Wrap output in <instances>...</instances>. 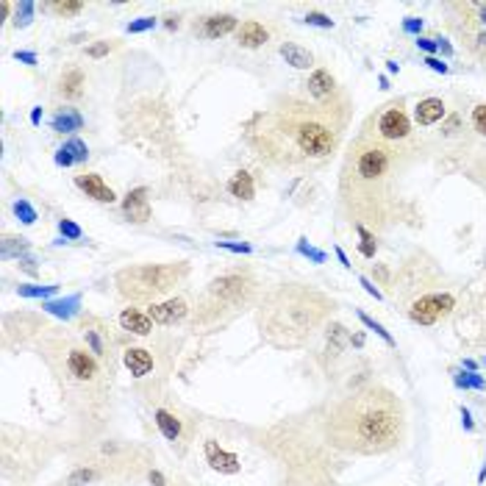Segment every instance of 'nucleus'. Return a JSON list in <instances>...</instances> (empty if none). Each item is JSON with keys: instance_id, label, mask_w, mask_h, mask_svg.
Masks as SVG:
<instances>
[{"instance_id": "nucleus-1", "label": "nucleus", "mask_w": 486, "mask_h": 486, "mask_svg": "<svg viewBox=\"0 0 486 486\" xmlns=\"http://www.w3.org/2000/svg\"><path fill=\"white\" fill-rule=\"evenodd\" d=\"M345 128L325 114L306 95L284 92L276 95L270 106L253 111L242 123V142L259 164L298 173L331 161L342 148Z\"/></svg>"}, {"instance_id": "nucleus-2", "label": "nucleus", "mask_w": 486, "mask_h": 486, "mask_svg": "<svg viewBox=\"0 0 486 486\" xmlns=\"http://www.w3.org/2000/svg\"><path fill=\"white\" fill-rule=\"evenodd\" d=\"M411 161L383 144L356 136L339 169V211L356 228L364 226L373 234L392 231L408 220V201L400 189V178Z\"/></svg>"}, {"instance_id": "nucleus-3", "label": "nucleus", "mask_w": 486, "mask_h": 486, "mask_svg": "<svg viewBox=\"0 0 486 486\" xmlns=\"http://www.w3.org/2000/svg\"><path fill=\"white\" fill-rule=\"evenodd\" d=\"M253 448L270 461L278 486H342L348 456L331 448L323 428V403L248 428Z\"/></svg>"}, {"instance_id": "nucleus-4", "label": "nucleus", "mask_w": 486, "mask_h": 486, "mask_svg": "<svg viewBox=\"0 0 486 486\" xmlns=\"http://www.w3.org/2000/svg\"><path fill=\"white\" fill-rule=\"evenodd\" d=\"M323 428L342 456L378 458L395 453L408 440L403 398L383 383H361L348 395L323 403Z\"/></svg>"}, {"instance_id": "nucleus-5", "label": "nucleus", "mask_w": 486, "mask_h": 486, "mask_svg": "<svg viewBox=\"0 0 486 486\" xmlns=\"http://www.w3.org/2000/svg\"><path fill=\"white\" fill-rule=\"evenodd\" d=\"M34 350L51 381L59 389V400L67 415L76 420L81 440H89L106 425L114 400V373L97 358L76 331L47 328Z\"/></svg>"}, {"instance_id": "nucleus-6", "label": "nucleus", "mask_w": 486, "mask_h": 486, "mask_svg": "<svg viewBox=\"0 0 486 486\" xmlns=\"http://www.w3.org/2000/svg\"><path fill=\"white\" fill-rule=\"evenodd\" d=\"M336 301L314 284L284 281L264 292L256 306V331L276 350H303L336 314Z\"/></svg>"}, {"instance_id": "nucleus-7", "label": "nucleus", "mask_w": 486, "mask_h": 486, "mask_svg": "<svg viewBox=\"0 0 486 486\" xmlns=\"http://www.w3.org/2000/svg\"><path fill=\"white\" fill-rule=\"evenodd\" d=\"M261 298H264L261 278L251 267H231V270H223L220 276L209 278V284L201 289L189 325L194 331L223 328L231 320L242 317L245 311L256 309Z\"/></svg>"}, {"instance_id": "nucleus-8", "label": "nucleus", "mask_w": 486, "mask_h": 486, "mask_svg": "<svg viewBox=\"0 0 486 486\" xmlns=\"http://www.w3.org/2000/svg\"><path fill=\"white\" fill-rule=\"evenodd\" d=\"M192 276V264L178 259V261H139V264H126L114 273L111 284L117 298L126 306H139V303H159L169 295H176Z\"/></svg>"}, {"instance_id": "nucleus-9", "label": "nucleus", "mask_w": 486, "mask_h": 486, "mask_svg": "<svg viewBox=\"0 0 486 486\" xmlns=\"http://www.w3.org/2000/svg\"><path fill=\"white\" fill-rule=\"evenodd\" d=\"M139 398L151 408V417L161 440L176 453V458H186L194 440L201 433V415L186 403L178 400V395L169 392L164 381H139Z\"/></svg>"}, {"instance_id": "nucleus-10", "label": "nucleus", "mask_w": 486, "mask_h": 486, "mask_svg": "<svg viewBox=\"0 0 486 486\" xmlns=\"http://www.w3.org/2000/svg\"><path fill=\"white\" fill-rule=\"evenodd\" d=\"M76 465L101 467L111 483H126L144 478L156 467V456L151 448L119 440V436H103V440H78L70 450Z\"/></svg>"}, {"instance_id": "nucleus-11", "label": "nucleus", "mask_w": 486, "mask_h": 486, "mask_svg": "<svg viewBox=\"0 0 486 486\" xmlns=\"http://www.w3.org/2000/svg\"><path fill=\"white\" fill-rule=\"evenodd\" d=\"M59 450L62 448L51 436L4 423V436H0V475H4L6 483L31 486Z\"/></svg>"}, {"instance_id": "nucleus-12", "label": "nucleus", "mask_w": 486, "mask_h": 486, "mask_svg": "<svg viewBox=\"0 0 486 486\" xmlns=\"http://www.w3.org/2000/svg\"><path fill=\"white\" fill-rule=\"evenodd\" d=\"M361 136L383 144V148L395 151L408 161H415L420 156V139L406 111V97H395V101H386L383 106H378L361 123Z\"/></svg>"}, {"instance_id": "nucleus-13", "label": "nucleus", "mask_w": 486, "mask_h": 486, "mask_svg": "<svg viewBox=\"0 0 486 486\" xmlns=\"http://www.w3.org/2000/svg\"><path fill=\"white\" fill-rule=\"evenodd\" d=\"M442 289H453L450 278L442 273V267L436 264L428 253L417 251L400 264V270L395 273V281H392V289L389 292H392L398 309H403L411 301H417L420 295L442 292Z\"/></svg>"}, {"instance_id": "nucleus-14", "label": "nucleus", "mask_w": 486, "mask_h": 486, "mask_svg": "<svg viewBox=\"0 0 486 486\" xmlns=\"http://www.w3.org/2000/svg\"><path fill=\"white\" fill-rule=\"evenodd\" d=\"M303 95L311 103H317L325 114H331L339 128H348L350 117H353V101H350L348 89L336 81L331 70L314 67L303 84Z\"/></svg>"}, {"instance_id": "nucleus-15", "label": "nucleus", "mask_w": 486, "mask_h": 486, "mask_svg": "<svg viewBox=\"0 0 486 486\" xmlns=\"http://www.w3.org/2000/svg\"><path fill=\"white\" fill-rule=\"evenodd\" d=\"M453 320L461 342L475 350H486V276L470 289H465Z\"/></svg>"}, {"instance_id": "nucleus-16", "label": "nucleus", "mask_w": 486, "mask_h": 486, "mask_svg": "<svg viewBox=\"0 0 486 486\" xmlns=\"http://www.w3.org/2000/svg\"><path fill=\"white\" fill-rule=\"evenodd\" d=\"M72 331L81 336V342L101 358L111 373L117 370V361H119L123 348H119V336L106 317L92 314V311H81V317L76 320V328Z\"/></svg>"}, {"instance_id": "nucleus-17", "label": "nucleus", "mask_w": 486, "mask_h": 486, "mask_svg": "<svg viewBox=\"0 0 486 486\" xmlns=\"http://www.w3.org/2000/svg\"><path fill=\"white\" fill-rule=\"evenodd\" d=\"M461 295L465 289L456 292V289H442V292H428V295H420L417 301H411L408 306H403V317L415 325L423 328H433L440 323H448L456 317V311L461 306Z\"/></svg>"}, {"instance_id": "nucleus-18", "label": "nucleus", "mask_w": 486, "mask_h": 486, "mask_svg": "<svg viewBox=\"0 0 486 486\" xmlns=\"http://www.w3.org/2000/svg\"><path fill=\"white\" fill-rule=\"evenodd\" d=\"M47 328L51 325L37 311H6L4 325H0V342H4L6 353H14L26 345H34Z\"/></svg>"}, {"instance_id": "nucleus-19", "label": "nucleus", "mask_w": 486, "mask_h": 486, "mask_svg": "<svg viewBox=\"0 0 486 486\" xmlns=\"http://www.w3.org/2000/svg\"><path fill=\"white\" fill-rule=\"evenodd\" d=\"M442 12L448 17L445 26L450 29V34L461 42V47H465V51L470 54V59L481 70H486V29L475 26V22L458 9V4H445Z\"/></svg>"}, {"instance_id": "nucleus-20", "label": "nucleus", "mask_w": 486, "mask_h": 486, "mask_svg": "<svg viewBox=\"0 0 486 486\" xmlns=\"http://www.w3.org/2000/svg\"><path fill=\"white\" fill-rule=\"evenodd\" d=\"M320 336H323V345L311 353V361L323 370V375H328L334 370V364L342 358V353L348 350V345H350V331L342 323H339V320H331Z\"/></svg>"}, {"instance_id": "nucleus-21", "label": "nucleus", "mask_w": 486, "mask_h": 486, "mask_svg": "<svg viewBox=\"0 0 486 486\" xmlns=\"http://www.w3.org/2000/svg\"><path fill=\"white\" fill-rule=\"evenodd\" d=\"M148 314L151 320L161 328H173V325H181L192 317V306L186 301V295H169L159 303H151L148 306Z\"/></svg>"}, {"instance_id": "nucleus-22", "label": "nucleus", "mask_w": 486, "mask_h": 486, "mask_svg": "<svg viewBox=\"0 0 486 486\" xmlns=\"http://www.w3.org/2000/svg\"><path fill=\"white\" fill-rule=\"evenodd\" d=\"M203 461L220 475H239L242 473V458L236 450L226 448L217 436H206L203 440Z\"/></svg>"}, {"instance_id": "nucleus-23", "label": "nucleus", "mask_w": 486, "mask_h": 486, "mask_svg": "<svg viewBox=\"0 0 486 486\" xmlns=\"http://www.w3.org/2000/svg\"><path fill=\"white\" fill-rule=\"evenodd\" d=\"M54 92L64 103H78L81 97L86 95V70L81 64L67 62L62 67V72H59L56 84H54Z\"/></svg>"}, {"instance_id": "nucleus-24", "label": "nucleus", "mask_w": 486, "mask_h": 486, "mask_svg": "<svg viewBox=\"0 0 486 486\" xmlns=\"http://www.w3.org/2000/svg\"><path fill=\"white\" fill-rule=\"evenodd\" d=\"M239 17L220 12V14H203V17H194L192 20V34L198 39H223L228 34H236L239 29Z\"/></svg>"}, {"instance_id": "nucleus-25", "label": "nucleus", "mask_w": 486, "mask_h": 486, "mask_svg": "<svg viewBox=\"0 0 486 486\" xmlns=\"http://www.w3.org/2000/svg\"><path fill=\"white\" fill-rule=\"evenodd\" d=\"M119 361L123 367L136 378V381H148L153 378L156 367H159V356L151 348H142V345H126L123 353H119Z\"/></svg>"}, {"instance_id": "nucleus-26", "label": "nucleus", "mask_w": 486, "mask_h": 486, "mask_svg": "<svg viewBox=\"0 0 486 486\" xmlns=\"http://www.w3.org/2000/svg\"><path fill=\"white\" fill-rule=\"evenodd\" d=\"M117 325H119V331H126L128 336H139V339H148V336H153V331H156V323L151 320L148 309H139V306H126V309H119V314H117Z\"/></svg>"}, {"instance_id": "nucleus-27", "label": "nucleus", "mask_w": 486, "mask_h": 486, "mask_svg": "<svg viewBox=\"0 0 486 486\" xmlns=\"http://www.w3.org/2000/svg\"><path fill=\"white\" fill-rule=\"evenodd\" d=\"M123 214L128 217L131 223L142 226V223H151L153 217V206H151V189L148 186H136L128 189V194L123 198Z\"/></svg>"}, {"instance_id": "nucleus-28", "label": "nucleus", "mask_w": 486, "mask_h": 486, "mask_svg": "<svg viewBox=\"0 0 486 486\" xmlns=\"http://www.w3.org/2000/svg\"><path fill=\"white\" fill-rule=\"evenodd\" d=\"M270 37H273L270 26L261 22V20H242L236 34H234L236 45L245 47V51H259V47H264L267 42H270Z\"/></svg>"}, {"instance_id": "nucleus-29", "label": "nucleus", "mask_w": 486, "mask_h": 486, "mask_svg": "<svg viewBox=\"0 0 486 486\" xmlns=\"http://www.w3.org/2000/svg\"><path fill=\"white\" fill-rule=\"evenodd\" d=\"M76 186L86 194V198H92L95 203H103V206L117 203V192L103 181V176H97V173H78Z\"/></svg>"}, {"instance_id": "nucleus-30", "label": "nucleus", "mask_w": 486, "mask_h": 486, "mask_svg": "<svg viewBox=\"0 0 486 486\" xmlns=\"http://www.w3.org/2000/svg\"><path fill=\"white\" fill-rule=\"evenodd\" d=\"M445 117H448V103L442 101V97L428 95V97H423V101H417V106H415V123L420 128H431L436 123H442Z\"/></svg>"}, {"instance_id": "nucleus-31", "label": "nucleus", "mask_w": 486, "mask_h": 486, "mask_svg": "<svg viewBox=\"0 0 486 486\" xmlns=\"http://www.w3.org/2000/svg\"><path fill=\"white\" fill-rule=\"evenodd\" d=\"M278 54H281V59L289 67H295V70H314V54L309 51L306 45H301V42H281Z\"/></svg>"}, {"instance_id": "nucleus-32", "label": "nucleus", "mask_w": 486, "mask_h": 486, "mask_svg": "<svg viewBox=\"0 0 486 486\" xmlns=\"http://www.w3.org/2000/svg\"><path fill=\"white\" fill-rule=\"evenodd\" d=\"M226 189H228L231 198L245 201V203L256 198V181H253V176L248 173V169H236V173L228 178Z\"/></svg>"}, {"instance_id": "nucleus-33", "label": "nucleus", "mask_w": 486, "mask_h": 486, "mask_svg": "<svg viewBox=\"0 0 486 486\" xmlns=\"http://www.w3.org/2000/svg\"><path fill=\"white\" fill-rule=\"evenodd\" d=\"M89 159V148H86V142L81 139H67L62 148L56 151V164L59 167H72V164H84Z\"/></svg>"}, {"instance_id": "nucleus-34", "label": "nucleus", "mask_w": 486, "mask_h": 486, "mask_svg": "<svg viewBox=\"0 0 486 486\" xmlns=\"http://www.w3.org/2000/svg\"><path fill=\"white\" fill-rule=\"evenodd\" d=\"M81 295H72V298H62V301H45L42 303V311L45 314H54V317H62V320H72V317H81Z\"/></svg>"}, {"instance_id": "nucleus-35", "label": "nucleus", "mask_w": 486, "mask_h": 486, "mask_svg": "<svg viewBox=\"0 0 486 486\" xmlns=\"http://www.w3.org/2000/svg\"><path fill=\"white\" fill-rule=\"evenodd\" d=\"M51 126L56 134H76L84 128V117L78 109H59L51 119Z\"/></svg>"}, {"instance_id": "nucleus-36", "label": "nucleus", "mask_w": 486, "mask_h": 486, "mask_svg": "<svg viewBox=\"0 0 486 486\" xmlns=\"http://www.w3.org/2000/svg\"><path fill=\"white\" fill-rule=\"evenodd\" d=\"M42 9L51 12L56 20H72L86 9V4L84 0H47V4H42Z\"/></svg>"}, {"instance_id": "nucleus-37", "label": "nucleus", "mask_w": 486, "mask_h": 486, "mask_svg": "<svg viewBox=\"0 0 486 486\" xmlns=\"http://www.w3.org/2000/svg\"><path fill=\"white\" fill-rule=\"evenodd\" d=\"M31 251V242L26 236H14V234H4V242H0V259H22Z\"/></svg>"}, {"instance_id": "nucleus-38", "label": "nucleus", "mask_w": 486, "mask_h": 486, "mask_svg": "<svg viewBox=\"0 0 486 486\" xmlns=\"http://www.w3.org/2000/svg\"><path fill=\"white\" fill-rule=\"evenodd\" d=\"M458 9L465 12L475 26L486 29V0H461Z\"/></svg>"}, {"instance_id": "nucleus-39", "label": "nucleus", "mask_w": 486, "mask_h": 486, "mask_svg": "<svg viewBox=\"0 0 486 486\" xmlns=\"http://www.w3.org/2000/svg\"><path fill=\"white\" fill-rule=\"evenodd\" d=\"M356 234H358V253L364 259H375V251H378V236L370 231V228H364V226H356Z\"/></svg>"}, {"instance_id": "nucleus-40", "label": "nucleus", "mask_w": 486, "mask_h": 486, "mask_svg": "<svg viewBox=\"0 0 486 486\" xmlns=\"http://www.w3.org/2000/svg\"><path fill=\"white\" fill-rule=\"evenodd\" d=\"M119 47V39H97V42H92V45H86V56L89 59H106L109 54H114Z\"/></svg>"}, {"instance_id": "nucleus-41", "label": "nucleus", "mask_w": 486, "mask_h": 486, "mask_svg": "<svg viewBox=\"0 0 486 486\" xmlns=\"http://www.w3.org/2000/svg\"><path fill=\"white\" fill-rule=\"evenodd\" d=\"M59 286L51 284V286H39V284H20L17 286V295L20 298H47V295H56Z\"/></svg>"}, {"instance_id": "nucleus-42", "label": "nucleus", "mask_w": 486, "mask_h": 486, "mask_svg": "<svg viewBox=\"0 0 486 486\" xmlns=\"http://www.w3.org/2000/svg\"><path fill=\"white\" fill-rule=\"evenodd\" d=\"M34 12H37V4H31V0H22V4H17L14 6V26L26 29L29 22L34 20Z\"/></svg>"}, {"instance_id": "nucleus-43", "label": "nucleus", "mask_w": 486, "mask_h": 486, "mask_svg": "<svg viewBox=\"0 0 486 486\" xmlns=\"http://www.w3.org/2000/svg\"><path fill=\"white\" fill-rule=\"evenodd\" d=\"M470 128H473L481 139H486V103H475V106L470 109Z\"/></svg>"}, {"instance_id": "nucleus-44", "label": "nucleus", "mask_w": 486, "mask_h": 486, "mask_svg": "<svg viewBox=\"0 0 486 486\" xmlns=\"http://www.w3.org/2000/svg\"><path fill=\"white\" fill-rule=\"evenodd\" d=\"M14 214H17V220L22 223V226H34L37 220H39V214H37V209L29 203V201H14Z\"/></svg>"}, {"instance_id": "nucleus-45", "label": "nucleus", "mask_w": 486, "mask_h": 486, "mask_svg": "<svg viewBox=\"0 0 486 486\" xmlns=\"http://www.w3.org/2000/svg\"><path fill=\"white\" fill-rule=\"evenodd\" d=\"M356 317H358V320H361L364 325H367L370 331H375V334H378V336L383 339V342H386L389 348H395V339H392V334H389V331H386V328H383L381 323H375V320L370 317V314H364V311H356Z\"/></svg>"}, {"instance_id": "nucleus-46", "label": "nucleus", "mask_w": 486, "mask_h": 486, "mask_svg": "<svg viewBox=\"0 0 486 486\" xmlns=\"http://www.w3.org/2000/svg\"><path fill=\"white\" fill-rule=\"evenodd\" d=\"M59 231H62V236H64V239H72V242H78V239L84 236L81 226L72 223L70 217H62V220H59Z\"/></svg>"}, {"instance_id": "nucleus-47", "label": "nucleus", "mask_w": 486, "mask_h": 486, "mask_svg": "<svg viewBox=\"0 0 486 486\" xmlns=\"http://www.w3.org/2000/svg\"><path fill=\"white\" fill-rule=\"evenodd\" d=\"M303 22H306V26H314V29H334V20L328 14H323V12H309L303 17Z\"/></svg>"}, {"instance_id": "nucleus-48", "label": "nucleus", "mask_w": 486, "mask_h": 486, "mask_svg": "<svg viewBox=\"0 0 486 486\" xmlns=\"http://www.w3.org/2000/svg\"><path fill=\"white\" fill-rule=\"evenodd\" d=\"M156 17H139V20H131L128 22V34H144V31H151V29H156Z\"/></svg>"}, {"instance_id": "nucleus-49", "label": "nucleus", "mask_w": 486, "mask_h": 486, "mask_svg": "<svg viewBox=\"0 0 486 486\" xmlns=\"http://www.w3.org/2000/svg\"><path fill=\"white\" fill-rule=\"evenodd\" d=\"M373 276H375L378 286H383V289H392V281H395V276L389 273V267H386V264H375V267H373Z\"/></svg>"}, {"instance_id": "nucleus-50", "label": "nucleus", "mask_w": 486, "mask_h": 486, "mask_svg": "<svg viewBox=\"0 0 486 486\" xmlns=\"http://www.w3.org/2000/svg\"><path fill=\"white\" fill-rule=\"evenodd\" d=\"M298 251H301L303 256H309L314 264H323V261H325V253H323V251H314L311 245H306V239H301V242H298Z\"/></svg>"}, {"instance_id": "nucleus-51", "label": "nucleus", "mask_w": 486, "mask_h": 486, "mask_svg": "<svg viewBox=\"0 0 486 486\" xmlns=\"http://www.w3.org/2000/svg\"><path fill=\"white\" fill-rule=\"evenodd\" d=\"M217 248H220V251H231V253H251L253 251L248 242H217Z\"/></svg>"}, {"instance_id": "nucleus-52", "label": "nucleus", "mask_w": 486, "mask_h": 486, "mask_svg": "<svg viewBox=\"0 0 486 486\" xmlns=\"http://www.w3.org/2000/svg\"><path fill=\"white\" fill-rule=\"evenodd\" d=\"M417 47H420V51H425L428 56H433L436 51H440V42L431 39V37H417Z\"/></svg>"}, {"instance_id": "nucleus-53", "label": "nucleus", "mask_w": 486, "mask_h": 486, "mask_svg": "<svg viewBox=\"0 0 486 486\" xmlns=\"http://www.w3.org/2000/svg\"><path fill=\"white\" fill-rule=\"evenodd\" d=\"M161 20H164V29H167V31H178V29H181V22H184V14H173V12H169V14H164Z\"/></svg>"}, {"instance_id": "nucleus-54", "label": "nucleus", "mask_w": 486, "mask_h": 486, "mask_svg": "<svg viewBox=\"0 0 486 486\" xmlns=\"http://www.w3.org/2000/svg\"><path fill=\"white\" fill-rule=\"evenodd\" d=\"M403 31L420 37V31H423V20H420V17H406V20H403Z\"/></svg>"}, {"instance_id": "nucleus-55", "label": "nucleus", "mask_w": 486, "mask_h": 486, "mask_svg": "<svg viewBox=\"0 0 486 486\" xmlns=\"http://www.w3.org/2000/svg\"><path fill=\"white\" fill-rule=\"evenodd\" d=\"M425 64H428L433 72H442V76H445V72H450V67H448L442 59H436V56H425Z\"/></svg>"}, {"instance_id": "nucleus-56", "label": "nucleus", "mask_w": 486, "mask_h": 486, "mask_svg": "<svg viewBox=\"0 0 486 486\" xmlns=\"http://www.w3.org/2000/svg\"><path fill=\"white\" fill-rule=\"evenodd\" d=\"M14 59H17V62H22V64H29V67H37V62H39V59H37V54H31V51H17V54H14Z\"/></svg>"}, {"instance_id": "nucleus-57", "label": "nucleus", "mask_w": 486, "mask_h": 486, "mask_svg": "<svg viewBox=\"0 0 486 486\" xmlns=\"http://www.w3.org/2000/svg\"><path fill=\"white\" fill-rule=\"evenodd\" d=\"M358 281H361V286H364V289H367V292H370V295H373V298H378V301L383 298V295H381V289H375V286H373V281H367V278H364V276H361Z\"/></svg>"}, {"instance_id": "nucleus-58", "label": "nucleus", "mask_w": 486, "mask_h": 486, "mask_svg": "<svg viewBox=\"0 0 486 486\" xmlns=\"http://www.w3.org/2000/svg\"><path fill=\"white\" fill-rule=\"evenodd\" d=\"M17 261H20V267H22V270H26V273L37 276V267H34L37 261H34V259H17Z\"/></svg>"}, {"instance_id": "nucleus-59", "label": "nucleus", "mask_w": 486, "mask_h": 486, "mask_svg": "<svg viewBox=\"0 0 486 486\" xmlns=\"http://www.w3.org/2000/svg\"><path fill=\"white\" fill-rule=\"evenodd\" d=\"M39 119H42V106H37V109L31 111V123H34V126H39Z\"/></svg>"}, {"instance_id": "nucleus-60", "label": "nucleus", "mask_w": 486, "mask_h": 486, "mask_svg": "<svg viewBox=\"0 0 486 486\" xmlns=\"http://www.w3.org/2000/svg\"><path fill=\"white\" fill-rule=\"evenodd\" d=\"M336 259H339V261H342L345 267H350V261H348V256L342 253V248H336Z\"/></svg>"}, {"instance_id": "nucleus-61", "label": "nucleus", "mask_w": 486, "mask_h": 486, "mask_svg": "<svg viewBox=\"0 0 486 486\" xmlns=\"http://www.w3.org/2000/svg\"><path fill=\"white\" fill-rule=\"evenodd\" d=\"M386 67H389V72H400V64L398 62H386Z\"/></svg>"}, {"instance_id": "nucleus-62", "label": "nucleus", "mask_w": 486, "mask_h": 486, "mask_svg": "<svg viewBox=\"0 0 486 486\" xmlns=\"http://www.w3.org/2000/svg\"><path fill=\"white\" fill-rule=\"evenodd\" d=\"M173 486H192V483H186V481H181V478H178V481H173Z\"/></svg>"}, {"instance_id": "nucleus-63", "label": "nucleus", "mask_w": 486, "mask_h": 486, "mask_svg": "<svg viewBox=\"0 0 486 486\" xmlns=\"http://www.w3.org/2000/svg\"><path fill=\"white\" fill-rule=\"evenodd\" d=\"M483 361H486V358H483Z\"/></svg>"}]
</instances>
